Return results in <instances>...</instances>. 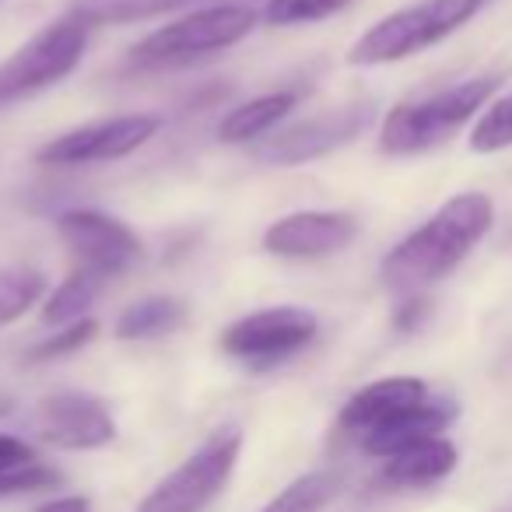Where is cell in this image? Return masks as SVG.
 Listing matches in <instances>:
<instances>
[{
    "mask_svg": "<svg viewBox=\"0 0 512 512\" xmlns=\"http://www.w3.org/2000/svg\"><path fill=\"white\" fill-rule=\"evenodd\" d=\"M495 204L488 193H456L421 228L400 239L379 264V278L400 295H418L421 288L449 278L470 256V249L491 232Z\"/></svg>",
    "mask_w": 512,
    "mask_h": 512,
    "instance_id": "6da1fadb",
    "label": "cell"
},
{
    "mask_svg": "<svg viewBox=\"0 0 512 512\" xmlns=\"http://www.w3.org/2000/svg\"><path fill=\"white\" fill-rule=\"evenodd\" d=\"M488 4L491 0H418V4H407V8L379 18L369 32H362V39L348 50V64L383 67L418 57L453 32H460Z\"/></svg>",
    "mask_w": 512,
    "mask_h": 512,
    "instance_id": "7a4b0ae2",
    "label": "cell"
},
{
    "mask_svg": "<svg viewBox=\"0 0 512 512\" xmlns=\"http://www.w3.org/2000/svg\"><path fill=\"white\" fill-rule=\"evenodd\" d=\"M256 11L249 4H204L176 22L162 25L130 50L134 71H169L200 57H214L239 46L256 29Z\"/></svg>",
    "mask_w": 512,
    "mask_h": 512,
    "instance_id": "3957f363",
    "label": "cell"
},
{
    "mask_svg": "<svg viewBox=\"0 0 512 512\" xmlns=\"http://www.w3.org/2000/svg\"><path fill=\"white\" fill-rule=\"evenodd\" d=\"M498 78H470L453 88H442L435 95H425L418 102L390 109L379 130V148L383 155L404 158L421 155L428 148H439L442 141L456 134L463 123H470L477 113H484L488 99L495 95Z\"/></svg>",
    "mask_w": 512,
    "mask_h": 512,
    "instance_id": "277c9868",
    "label": "cell"
},
{
    "mask_svg": "<svg viewBox=\"0 0 512 512\" xmlns=\"http://www.w3.org/2000/svg\"><path fill=\"white\" fill-rule=\"evenodd\" d=\"M88 50V25L81 18L67 15L60 22L46 25L43 32L22 43L0 64V109L11 102H22L29 95L60 85L74 67L81 64Z\"/></svg>",
    "mask_w": 512,
    "mask_h": 512,
    "instance_id": "5b68a950",
    "label": "cell"
},
{
    "mask_svg": "<svg viewBox=\"0 0 512 512\" xmlns=\"http://www.w3.org/2000/svg\"><path fill=\"white\" fill-rule=\"evenodd\" d=\"M239 449V428H221L197 453L186 456L165 481H158L137 512H200L228 484Z\"/></svg>",
    "mask_w": 512,
    "mask_h": 512,
    "instance_id": "8992f818",
    "label": "cell"
},
{
    "mask_svg": "<svg viewBox=\"0 0 512 512\" xmlns=\"http://www.w3.org/2000/svg\"><path fill=\"white\" fill-rule=\"evenodd\" d=\"M320 334V320L309 309L299 306H278V309H260L221 334V351L228 358L253 365V369H271V365L288 362L299 355L302 348L316 341Z\"/></svg>",
    "mask_w": 512,
    "mask_h": 512,
    "instance_id": "52a82bcc",
    "label": "cell"
},
{
    "mask_svg": "<svg viewBox=\"0 0 512 512\" xmlns=\"http://www.w3.org/2000/svg\"><path fill=\"white\" fill-rule=\"evenodd\" d=\"M57 232L64 246L74 253L81 271H92L99 278L127 274L141 260V239L130 225H123L113 214L74 207L57 218Z\"/></svg>",
    "mask_w": 512,
    "mask_h": 512,
    "instance_id": "ba28073f",
    "label": "cell"
},
{
    "mask_svg": "<svg viewBox=\"0 0 512 512\" xmlns=\"http://www.w3.org/2000/svg\"><path fill=\"white\" fill-rule=\"evenodd\" d=\"M162 120L148 113H130V116H113V120H95L85 123L78 130L46 141L36 151V158L43 165H92V162H113V158H127L137 148L151 141L158 134Z\"/></svg>",
    "mask_w": 512,
    "mask_h": 512,
    "instance_id": "9c48e42d",
    "label": "cell"
},
{
    "mask_svg": "<svg viewBox=\"0 0 512 512\" xmlns=\"http://www.w3.org/2000/svg\"><path fill=\"white\" fill-rule=\"evenodd\" d=\"M369 116H372L369 106H344V109H337V113L292 123V127L264 137V144H256L253 155L267 165L313 162V158H323V155H330V151L344 148L348 141H355L365 130V123H369Z\"/></svg>",
    "mask_w": 512,
    "mask_h": 512,
    "instance_id": "30bf717a",
    "label": "cell"
},
{
    "mask_svg": "<svg viewBox=\"0 0 512 512\" xmlns=\"http://www.w3.org/2000/svg\"><path fill=\"white\" fill-rule=\"evenodd\" d=\"M358 239V218L348 211H292L264 232V249L285 260H320Z\"/></svg>",
    "mask_w": 512,
    "mask_h": 512,
    "instance_id": "8fae6325",
    "label": "cell"
},
{
    "mask_svg": "<svg viewBox=\"0 0 512 512\" xmlns=\"http://www.w3.org/2000/svg\"><path fill=\"white\" fill-rule=\"evenodd\" d=\"M36 432L60 449H102L116 439V421L99 397L53 393L36 407Z\"/></svg>",
    "mask_w": 512,
    "mask_h": 512,
    "instance_id": "7c38bea8",
    "label": "cell"
},
{
    "mask_svg": "<svg viewBox=\"0 0 512 512\" xmlns=\"http://www.w3.org/2000/svg\"><path fill=\"white\" fill-rule=\"evenodd\" d=\"M432 397L428 386L414 376H390V379H376V383L362 386L355 397L344 404L341 411V428L355 439H365L376 428L397 421L400 414L414 411L425 400Z\"/></svg>",
    "mask_w": 512,
    "mask_h": 512,
    "instance_id": "4fadbf2b",
    "label": "cell"
},
{
    "mask_svg": "<svg viewBox=\"0 0 512 512\" xmlns=\"http://www.w3.org/2000/svg\"><path fill=\"white\" fill-rule=\"evenodd\" d=\"M453 418H456L453 400L428 397L421 407L400 414L397 421L376 428V432H369L365 439H358V442H362V449L369 456H383V460H390V456L404 453V449L418 446V442L439 439V432H446V428L453 425Z\"/></svg>",
    "mask_w": 512,
    "mask_h": 512,
    "instance_id": "5bb4252c",
    "label": "cell"
},
{
    "mask_svg": "<svg viewBox=\"0 0 512 512\" xmlns=\"http://www.w3.org/2000/svg\"><path fill=\"white\" fill-rule=\"evenodd\" d=\"M456 460H460V456H456V446L439 435V439L418 442V446L390 456L379 477H383L386 488H428V484L453 474Z\"/></svg>",
    "mask_w": 512,
    "mask_h": 512,
    "instance_id": "9a60e30c",
    "label": "cell"
},
{
    "mask_svg": "<svg viewBox=\"0 0 512 512\" xmlns=\"http://www.w3.org/2000/svg\"><path fill=\"white\" fill-rule=\"evenodd\" d=\"M295 106H299V92H292V88H281V92H267V95H260V99H249L221 120L218 137L225 144L264 141V137L271 134Z\"/></svg>",
    "mask_w": 512,
    "mask_h": 512,
    "instance_id": "2e32d148",
    "label": "cell"
},
{
    "mask_svg": "<svg viewBox=\"0 0 512 512\" xmlns=\"http://www.w3.org/2000/svg\"><path fill=\"white\" fill-rule=\"evenodd\" d=\"M186 302L172 299V295H151L134 306H127L116 316L113 334L120 341H151V337H165L186 323Z\"/></svg>",
    "mask_w": 512,
    "mask_h": 512,
    "instance_id": "e0dca14e",
    "label": "cell"
},
{
    "mask_svg": "<svg viewBox=\"0 0 512 512\" xmlns=\"http://www.w3.org/2000/svg\"><path fill=\"white\" fill-rule=\"evenodd\" d=\"M102 285H106V278L78 267V271L46 299L43 320L50 323V327H71V323H78V320H88V309L95 306Z\"/></svg>",
    "mask_w": 512,
    "mask_h": 512,
    "instance_id": "ac0fdd59",
    "label": "cell"
},
{
    "mask_svg": "<svg viewBox=\"0 0 512 512\" xmlns=\"http://www.w3.org/2000/svg\"><path fill=\"white\" fill-rule=\"evenodd\" d=\"M193 0H74V18L92 29V25H127L144 22V18H158L165 11L186 8Z\"/></svg>",
    "mask_w": 512,
    "mask_h": 512,
    "instance_id": "d6986e66",
    "label": "cell"
},
{
    "mask_svg": "<svg viewBox=\"0 0 512 512\" xmlns=\"http://www.w3.org/2000/svg\"><path fill=\"white\" fill-rule=\"evenodd\" d=\"M46 295V274L36 267H0V327L18 323Z\"/></svg>",
    "mask_w": 512,
    "mask_h": 512,
    "instance_id": "ffe728a7",
    "label": "cell"
},
{
    "mask_svg": "<svg viewBox=\"0 0 512 512\" xmlns=\"http://www.w3.org/2000/svg\"><path fill=\"white\" fill-rule=\"evenodd\" d=\"M337 488H341V481H337L334 474L316 470V474H306V477H299V481H292L260 512H320L323 505L337 495Z\"/></svg>",
    "mask_w": 512,
    "mask_h": 512,
    "instance_id": "44dd1931",
    "label": "cell"
},
{
    "mask_svg": "<svg viewBox=\"0 0 512 512\" xmlns=\"http://www.w3.org/2000/svg\"><path fill=\"white\" fill-rule=\"evenodd\" d=\"M512 148V92L502 99L488 102L470 130V151L477 155H495V151Z\"/></svg>",
    "mask_w": 512,
    "mask_h": 512,
    "instance_id": "7402d4cb",
    "label": "cell"
},
{
    "mask_svg": "<svg viewBox=\"0 0 512 512\" xmlns=\"http://www.w3.org/2000/svg\"><path fill=\"white\" fill-rule=\"evenodd\" d=\"M351 0H267L264 18L267 25H309L337 15L348 8Z\"/></svg>",
    "mask_w": 512,
    "mask_h": 512,
    "instance_id": "603a6c76",
    "label": "cell"
},
{
    "mask_svg": "<svg viewBox=\"0 0 512 512\" xmlns=\"http://www.w3.org/2000/svg\"><path fill=\"white\" fill-rule=\"evenodd\" d=\"M95 334H99V320L88 316V320H78V323H71V327H60V334L39 341L36 348L29 351V358L32 362H53V358L74 355V351H81L85 344H92Z\"/></svg>",
    "mask_w": 512,
    "mask_h": 512,
    "instance_id": "cb8c5ba5",
    "label": "cell"
},
{
    "mask_svg": "<svg viewBox=\"0 0 512 512\" xmlns=\"http://www.w3.org/2000/svg\"><path fill=\"white\" fill-rule=\"evenodd\" d=\"M60 474L53 467H43V463L29 460L22 467H11L0 474V498L8 495H25V491H43V488H57Z\"/></svg>",
    "mask_w": 512,
    "mask_h": 512,
    "instance_id": "d4e9b609",
    "label": "cell"
},
{
    "mask_svg": "<svg viewBox=\"0 0 512 512\" xmlns=\"http://www.w3.org/2000/svg\"><path fill=\"white\" fill-rule=\"evenodd\" d=\"M36 460L32 456V449L25 446L22 439H15V435H0V474L11 467H22V463Z\"/></svg>",
    "mask_w": 512,
    "mask_h": 512,
    "instance_id": "484cf974",
    "label": "cell"
},
{
    "mask_svg": "<svg viewBox=\"0 0 512 512\" xmlns=\"http://www.w3.org/2000/svg\"><path fill=\"white\" fill-rule=\"evenodd\" d=\"M425 309L428 306H425V299H421V295H407V302L397 309V320H393V323H397V330H404V334H407V330H414L421 323V316H425Z\"/></svg>",
    "mask_w": 512,
    "mask_h": 512,
    "instance_id": "4316f807",
    "label": "cell"
},
{
    "mask_svg": "<svg viewBox=\"0 0 512 512\" xmlns=\"http://www.w3.org/2000/svg\"><path fill=\"white\" fill-rule=\"evenodd\" d=\"M36 512H88V498H85V495H67V498H53V502L39 505Z\"/></svg>",
    "mask_w": 512,
    "mask_h": 512,
    "instance_id": "83f0119b",
    "label": "cell"
},
{
    "mask_svg": "<svg viewBox=\"0 0 512 512\" xmlns=\"http://www.w3.org/2000/svg\"><path fill=\"white\" fill-rule=\"evenodd\" d=\"M8 411H11V400H8V397H0V418H4Z\"/></svg>",
    "mask_w": 512,
    "mask_h": 512,
    "instance_id": "f1b7e54d",
    "label": "cell"
}]
</instances>
